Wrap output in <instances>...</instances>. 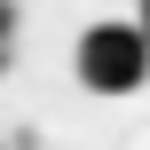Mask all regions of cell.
Returning a JSON list of instances; mask_svg holds the SVG:
<instances>
[{"mask_svg":"<svg viewBox=\"0 0 150 150\" xmlns=\"http://www.w3.org/2000/svg\"><path fill=\"white\" fill-rule=\"evenodd\" d=\"M71 71L87 95H142L150 87V24L142 16H95L71 47Z\"/></svg>","mask_w":150,"mask_h":150,"instance_id":"1","label":"cell"},{"mask_svg":"<svg viewBox=\"0 0 150 150\" xmlns=\"http://www.w3.org/2000/svg\"><path fill=\"white\" fill-rule=\"evenodd\" d=\"M134 16H142V24H150V0H142V8H134Z\"/></svg>","mask_w":150,"mask_h":150,"instance_id":"2","label":"cell"}]
</instances>
